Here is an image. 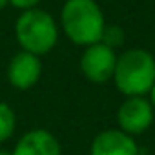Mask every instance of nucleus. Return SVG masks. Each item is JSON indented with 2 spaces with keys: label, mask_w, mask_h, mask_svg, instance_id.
Listing matches in <instances>:
<instances>
[{
  "label": "nucleus",
  "mask_w": 155,
  "mask_h": 155,
  "mask_svg": "<svg viewBox=\"0 0 155 155\" xmlns=\"http://www.w3.org/2000/svg\"><path fill=\"white\" fill-rule=\"evenodd\" d=\"M60 28L69 42L88 48L102 40L106 18L97 0H66L60 11Z\"/></svg>",
  "instance_id": "1"
},
{
  "label": "nucleus",
  "mask_w": 155,
  "mask_h": 155,
  "mask_svg": "<svg viewBox=\"0 0 155 155\" xmlns=\"http://www.w3.org/2000/svg\"><path fill=\"white\" fill-rule=\"evenodd\" d=\"M113 84L124 97H146L155 86V58L142 48L126 49L117 57Z\"/></svg>",
  "instance_id": "2"
},
{
  "label": "nucleus",
  "mask_w": 155,
  "mask_h": 155,
  "mask_svg": "<svg viewBox=\"0 0 155 155\" xmlns=\"http://www.w3.org/2000/svg\"><path fill=\"white\" fill-rule=\"evenodd\" d=\"M42 0H9V6L20 9V11H28V9H35L38 8V4Z\"/></svg>",
  "instance_id": "11"
},
{
  "label": "nucleus",
  "mask_w": 155,
  "mask_h": 155,
  "mask_svg": "<svg viewBox=\"0 0 155 155\" xmlns=\"http://www.w3.org/2000/svg\"><path fill=\"white\" fill-rule=\"evenodd\" d=\"M42 77V60L28 51H18L11 57L8 64V82L20 91L31 90Z\"/></svg>",
  "instance_id": "6"
},
{
  "label": "nucleus",
  "mask_w": 155,
  "mask_h": 155,
  "mask_svg": "<svg viewBox=\"0 0 155 155\" xmlns=\"http://www.w3.org/2000/svg\"><path fill=\"white\" fill-rule=\"evenodd\" d=\"M0 155H11V151H4V150H0Z\"/></svg>",
  "instance_id": "14"
},
{
  "label": "nucleus",
  "mask_w": 155,
  "mask_h": 155,
  "mask_svg": "<svg viewBox=\"0 0 155 155\" xmlns=\"http://www.w3.org/2000/svg\"><path fill=\"white\" fill-rule=\"evenodd\" d=\"M6 6H9V0H0V11H4Z\"/></svg>",
  "instance_id": "13"
},
{
  "label": "nucleus",
  "mask_w": 155,
  "mask_h": 155,
  "mask_svg": "<svg viewBox=\"0 0 155 155\" xmlns=\"http://www.w3.org/2000/svg\"><path fill=\"white\" fill-rule=\"evenodd\" d=\"M117 53L104 42L84 48L81 57V71L93 84H106L113 81V73L117 66Z\"/></svg>",
  "instance_id": "4"
},
{
  "label": "nucleus",
  "mask_w": 155,
  "mask_h": 155,
  "mask_svg": "<svg viewBox=\"0 0 155 155\" xmlns=\"http://www.w3.org/2000/svg\"><path fill=\"white\" fill-rule=\"evenodd\" d=\"M17 130V115L15 110L8 102H0V144H4L13 137Z\"/></svg>",
  "instance_id": "9"
},
{
  "label": "nucleus",
  "mask_w": 155,
  "mask_h": 155,
  "mask_svg": "<svg viewBox=\"0 0 155 155\" xmlns=\"http://www.w3.org/2000/svg\"><path fill=\"white\" fill-rule=\"evenodd\" d=\"M11 155H62V148L51 131L37 128L26 131L17 140Z\"/></svg>",
  "instance_id": "8"
},
{
  "label": "nucleus",
  "mask_w": 155,
  "mask_h": 155,
  "mask_svg": "<svg viewBox=\"0 0 155 155\" xmlns=\"http://www.w3.org/2000/svg\"><path fill=\"white\" fill-rule=\"evenodd\" d=\"M15 37L22 51L42 57L48 55L58 40V24L51 13L35 8L22 11L15 22Z\"/></svg>",
  "instance_id": "3"
},
{
  "label": "nucleus",
  "mask_w": 155,
  "mask_h": 155,
  "mask_svg": "<svg viewBox=\"0 0 155 155\" xmlns=\"http://www.w3.org/2000/svg\"><path fill=\"white\" fill-rule=\"evenodd\" d=\"M101 42H104V44H108L110 48H117V46H120L122 42H124V33H122V29L120 28H108L106 26V29H104V35H102V40Z\"/></svg>",
  "instance_id": "10"
},
{
  "label": "nucleus",
  "mask_w": 155,
  "mask_h": 155,
  "mask_svg": "<svg viewBox=\"0 0 155 155\" xmlns=\"http://www.w3.org/2000/svg\"><path fill=\"white\" fill-rule=\"evenodd\" d=\"M90 155H140L135 137L119 128H108L95 135L91 140Z\"/></svg>",
  "instance_id": "7"
},
{
  "label": "nucleus",
  "mask_w": 155,
  "mask_h": 155,
  "mask_svg": "<svg viewBox=\"0 0 155 155\" xmlns=\"http://www.w3.org/2000/svg\"><path fill=\"white\" fill-rule=\"evenodd\" d=\"M155 110L146 97H126L117 110V124L124 133L142 135L153 122Z\"/></svg>",
  "instance_id": "5"
},
{
  "label": "nucleus",
  "mask_w": 155,
  "mask_h": 155,
  "mask_svg": "<svg viewBox=\"0 0 155 155\" xmlns=\"http://www.w3.org/2000/svg\"><path fill=\"white\" fill-rule=\"evenodd\" d=\"M150 102H151V106H153V110H155V86H153L151 91H150Z\"/></svg>",
  "instance_id": "12"
}]
</instances>
